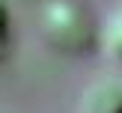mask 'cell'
Wrapping results in <instances>:
<instances>
[{"mask_svg":"<svg viewBox=\"0 0 122 113\" xmlns=\"http://www.w3.org/2000/svg\"><path fill=\"white\" fill-rule=\"evenodd\" d=\"M45 30L54 45L66 51H86L92 42V21L71 0H54L45 9Z\"/></svg>","mask_w":122,"mask_h":113,"instance_id":"cell-1","label":"cell"},{"mask_svg":"<svg viewBox=\"0 0 122 113\" xmlns=\"http://www.w3.org/2000/svg\"><path fill=\"white\" fill-rule=\"evenodd\" d=\"M83 113H122V83H95L83 95Z\"/></svg>","mask_w":122,"mask_h":113,"instance_id":"cell-2","label":"cell"},{"mask_svg":"<svg viewBox=\"0 0 122 113\" xmlns=\"http://www.w3.org/2000/svg\"><path fill=\"white\" fill-rule=\"evenodd\" d=\"M107 48L116 59H122V12H116L113 21L107 24Z\"/></svg>","mask_w":122,"mask_h":113,"instance_id":"cell-3","label":"cell"},{"mask_svg":"<svg viewBox=\"0 0 122 113\" xmlns=\"http://www.w3.org/2000/svg\"><path fill=\"white\" fill-rule=\"evenodd\" d=\"M6 27H9V9H6V3L0 0V36L6 33Z\"/></svg>","mask_w":122,"mask_h":113,"instance_id":"cell-4","label":"cell"}]
</instances>
